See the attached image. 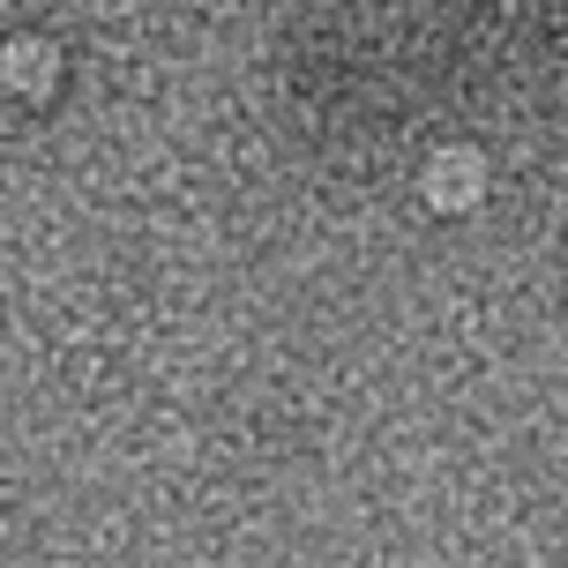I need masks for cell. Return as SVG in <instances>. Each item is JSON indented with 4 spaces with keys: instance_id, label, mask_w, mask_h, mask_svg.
I'll list each match as a JSON object with an SVG mask.
<instances>
[{
    "instance_id": "6da1fadb",
    "label": "cell",
    "mask_w": 568,
    "mask_h": 568,
    "mask_svg": "<svg viewBox=\"0 0 568 568\" xmlns=\"http://www.w3.org/2000/svg\"><path fill=\"white\" fill-rule=\"evenodd\" d=\"M479 180H486V165L471 150H442L426 165V195H434V210H471L479 202Z\"/></svg>"
},
{
    "instance_id": "7a4b0ae2",
    "label": "cell",
    "mask_w": 568,
    "mask_h": 568,
    "mask_svg": "<svg viewBox=\"0 0 568 568\" xmlns=\"http://www.w3.org/2000/svg\"><path fill=\"white\" fill-rule=\"evenodd\" d=\"M0 68H8V83L30 90V98H45V90H53V45H38V38H16V45L0 53Z\"/></svg>"
}]
</instances>
